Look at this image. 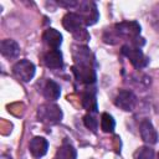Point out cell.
<instances>
[{
  "instance_id": "obj_1",
  "label": "cell",
  "mask_w": 159,
  "mask_h": 159,
  "mask_svg": "<svg viewBox=\"0 0 159 159\" xmlns=\"http://www.w3.org/2000/svg\"><path fill=\"white\" fill-rule=\"evenodd\" d=\"M73 60L72 72L80 83L86 86L93 84L96 82V70H94V57L87 46L73 47Z\"/></svg>"
},
{
  "instance_id": "obj_2",
  "label": "cell",
  "mask_w": 159,
  "mask_h": 159,
  "mask_svg": "<svg viewBox=\"0 0 159 159\" xmlns=\"http://www.w3.org/2000/svg\"><path fill=\"white\" fill-rule=\"evenodd\" d=\"M140 25L137 21H122L109 30L104 31L103 40L107 43L113 45V40H129L132 45L142 47L144 45V39L140 36Z\"/></svg>"
},
{
  "instance_id": "obj_3",
  "label": "cell",
  "mask_w": 159,
  "mask_h": 159,
  "mask_svg": "<svg viewBox=\"0 0 159 159\" xmlns=\"http://www.w3.org/2000/svg\"><path fill=\"white\" fill-rule=\"evenodd\" d=\"M62 25L65 30L71 32L77 41L89 40V34L86 30L84 21L77 12H67L62 19Z\"/></svg>"
},
{
  "instance_id": "obj_4",
  "label": "cell",
  "mask_w": 159,
  "mask_h": 159,
  "mask_svg": "<svg viewBox=\"0 0 159 159\" xmlns=\"http://www.w3.org/2000/svg\"><path fill=\"white\" fill-rule=\"evenodd\" d=\"M37 119L45 124H57L61 122L63 113L61 108L55 103H45L37 108Z\"/></svg>"
},
{
  "instance_id": "obj_5",
  "label": "cell",
  "mask_w": 159,
  "mask_h": 159,
  "mask_svg": "<svg viewBox=\"0 0 159 159\" xmlns=\"http://www.w3.org/2000/svg\"><path fill=\"white\" fill-rule=\"evenodd\" d=\"M122 55H124L129 62L133 65V67H135L137 70H140V68H144L148 63H149V58L143 53L142 51V47H138L135 45H132V43H125L122 46V50H120Z\"/></svg>"
},
{
  "instance_id": "obj_6",
  "label": "cell",
  "mask_w": 159,
  "mask_h": 159,
  "mask_svg": "<svg viewBox=\"0 0 159 159\" xmlns=\"http://www.w3.org/2000/svg\"><path fill=\"white\" fill-rule=\"evenodd\" d=\"M76 7H78L77 14L83 19L86 26H91L97 22L99 14L93 1H78Z\"/></svg>"
},
{
  "instance_id": "obj_7",
  "label": "cell",
  "mask_w": 159,
  "mask_h": 159,
  "mask_svg": "<svg viewBox=\"0 0 159 159\" xmlns=\"http://www.w3.org/2000/svg\"><path fill=\"white\" fill-rule=\"evenodd\" d=\"M35 72H36V67L35 65L24 58V60H20L17 61L14 66H12V73L15 75L16 78H19L21 82H30L34 76H35Z\"/></svg>"
},
{
  "instance_id": "obj_8",
  "label": "cell",
  "mask_w": 159,
  "mask_h": 159,
  "mask_svg": "<svg viewBox=\"0 0 159 159\" xmlns=\"http://www.w3.org/2000/svg\"><path fill=\"white\" fill-rule=\"evenodd\" d=\"M135 103H137V97L129 89H120L114 98V104L125 112L133 111V108L135 107Z\"/></svg>"
},
{
  "instance_id": "obj_9",
  "label": "cell",
  "mask_w": 159,
  "mask_h": 159,
  "mask_svg": "<svg viewBox=\"0 0 159 159\" xmlns=\"http://www.w3.org/2000/svg\"><path fill=\"white\" fill-rule=\"evenodd\" d=\"M139 133L144 143L152 145L158 142V133L149 119H143L139 123Z\"/></svg>"
},
{
  "instance_id": "obj_10",
  "label": "cell",
  "mask_w": 159,
  "mask_h": 159,
  "mask_svg": "<svg viewBox=\"0 0 159 159\" xmlns=\"http://www.w3.org/2000/svg\"><path fill=\"white\" fill-rule=\"evenodd\" d=\"M42 61L45 66L51 70H60L63 67V57L60 50H48L43 55Z\"/></svg>"
},
{
  "instance_id": "obj_11",
  "label": "cell",
  "mask_w": 159,
  "mask_h": 159,
  "mask_svg": "<svg viewBox=\"0 0 159 159\" xmlns=\"http://www.w3.org/2000/svg\"><path fill=\"white\" fill-rule=\"evenodd\" d=\"M48 142L43 137H34L29 143V150L35 158H41L47 153Z\"/></svg>"
},
{
  "instance_id": "obj_12",
  "label": "cell",
  "mask_w": 159,
  "mask_h": 159,
  "mask_svg": "<svg viewBox=\"0 0 159 159\" xmlns=\"http://www.w3.org/2000/svg\"><path fill=\"white\" fill-rule=\"evenodd\" d=\"M42 40L50 47V50H58V47L62 43V35L56 29L48 27L42 34Z\"/></svg>"
},
{
  "instance_id": "obj_13",
  "label": "cell",
  "mask_w": 159,
  "mask_h": 159,
  "mask_svg": "<svg viewBox=\"0 0 159 159\" xmlns=\"http://www.w3.org/2000/svg\"><path fill=\"white\" fill-rule=\"evenodd\" d=\"M0 52L6 58H16L20 53V46L15 40L5 39L0 43Z\"/></svg>"
},
{
  "instance_id": "obj_14",
  "label": "cell",
  "mask_w": 159,
  "mask_h": 159,
  "mask_svg": "<svg viewBox=\"0 0 159 159\" xmlns=\"http://www.w3.org/2000/svg\"><path fill=\"white\" fill-rule=\"evenodd\" d=\"M41 92L46 99L56 101V99H58V97L61 94V87L57 82H55L52 80H47V81H45Z\"/></svg>"
},
{
  "instance_id": "obj_15",
  "label": "cell",
  "mask_w": 159,
  "mask_h": 159,
  "mask_svg": "<svg viewBox=\"0 0 159 159\" xmlns=\"http://www.w3.org/2000/svg\"><path fill=\"white\" fill-rule=\"evenodd\" d=\"M76 158H77V152L75 147L68 140H63L62 145L57 149L53 159H76Z\"/></svg>"
},
{
  "instance_id": "obj_16",
  "label": "cell",
  "mask_w": 159,
  "mask_h": 159,
  "mask_svg": "<svg viewBox=\"0 0 159 159\" xmlns=\"http://www.w3.org/2000/svg\"><path fill=\"white\" fill-rule=\"evenodd\" d=\"M81 103L83 106V108H86L88 111V113H97V99H96V94H94V91H84L82 93V99H81Z\"/></svg>"
},
{
  "instance_id": "obj_17",
  "label": "cell",
  "mask_w": 159,
  "mask_h": 159,
  "mask_svg": "<svg viewBox=\"0 0 159 159\" xmlns=\"http://www.w3.org/2000/svg\"><path fill=\"white\" fill-rule=\"evenodd\" d=\"M116 128V120L113 117L108 113H102L101 114V129L104 133H112Z\"/></svg>"
},
{
  "instance_id": "obj_18",
  "label": "cell",
  "mask_w": 159,
  "mask_h": 159,
  "mask_svg": "<svg viewBox=\"0 0 159 159\" xmlns=\"http://www.w3.org/2000/svg\"><path fill=\"white\" fill-rule=\"evenodd\" d=\"M154 150L150 147H140L134 152V159H154Z\"/></svg>"
},
{
  "instance_id": "obj_19",
  "label": "cell",
  "mask_w": 159,
  "mask_h": 159,
  "mask_svg": "<svg viewBox=\"0 0 159 159\" xmlns=\"http://www.w3.org/2000/svg\"><path fill=\"white\" fill-rule=\"evenodd\" d=\"M83 123L92 132H96L98 129V119L96 118V113H87L83 117Z\"/></svg>"
},
{
  "instance_id": "obj_20",
  "label": "cell",
  "mask_w": 159,
  "mask_h": 159,
  "mask_svg": "<svg viewBox=\"0 0 159 159\" xmlns=\"http://www.w3.org/2000/svg\"><path fill=\"white\" fill-rule=\"evenodd\" d=\"M152 24L157 29V31H159V6L157 9H154V11L152 14Z\"/></svg>"
},
{
  "instance_id": "obj_21",
  "label": "cell",
  "mask_w": 159,
  "mask_h": 159,
  "mask_svg": "<svg viewBox=\"0 0 159 159\" xmlns=\"http://www.w3.org/2000/svg\"><path fill=\"white\" fill-rule=\"evenodd\" d=\"M77 4H78V1H76V0H60V1H57V5L65 6V7H76Z\"/></svg>"
},
{
  "instance_id": "obj_22",
  "label": "cell",
  "mask_w": 159,
  "mask_h": 159,
  "mask_svg": "<svg viewBox=\"0 0 159 159\" xmlns=\"http://www.w3.org/2000/svg\"><path fill=\"white\" fill-rule=\"evenodd\" d=\"M157 159H159V153H158V155H157Z\"/></svg>"
}]
</instances>
